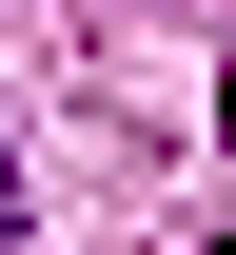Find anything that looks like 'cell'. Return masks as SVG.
<instances>
[{
	"label": "cell",
	"instance_id": "6da1fadb",
	"mask_svg": "<svg viewBox=\"0 0 236 255\" xmlns=\"http://www.w3.org/2000/svg\"><path fill=\"white\" fill-rule=\"evenodd\" d=\"M0 255H20V157H0Z\"/></svg>",
	"mask_w": 236,
	"mask_h": 255
}]
</instances>
